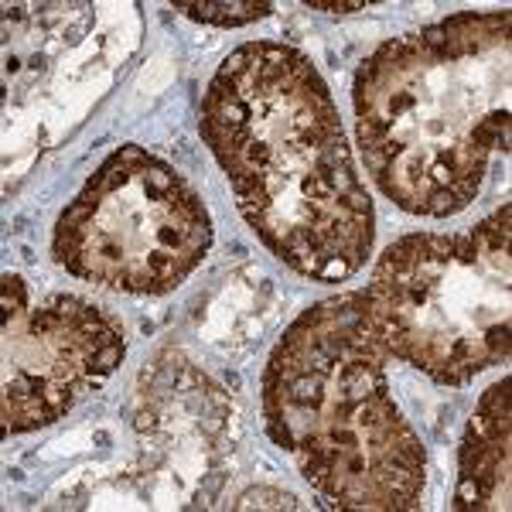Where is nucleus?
I'll return each instance as SVG.
<instances>
[{"instance_id":"f03ea898","label":"nucleus","mask_w":512,"mask_h":512,"mask_svg":"<svg viewBox=\"0 0 512 512\" xmlns=\"http://www.w3.org/2000/svg\"><path fill=\"white\" fill-rule=\"evenodd\" d=\"M512 14H454L390 38L355 72V137L396 209L448 219L509 151Z\"/></svg>"},{"instance_id":"39448f33","label":"nucleus","mask_w":512,"mask_h":512,"mask_svg":"<svg viewBox=\"0 0 512 512\" xmlns=\"http://www.w3.org/2000/svg\"><path fill=\"white\" fill-rule=\"evenodd\" d=\"M212 246L202 195L137 144L96 168L55 222L52 253L72 277L123 294H168Z\"/></svg>"},{"instance_id":"20e7f679","label":"nucleus","mask_w":512,"mask_h":512,"mask_svg":"<svg viewBox=\"0 0 512 512\" xmlns=\"http://www.w3.org/2000/svg\"><path fill=\"white\" fill-rule=\"evenodd\" d=\"M509 222L502 205L472 233H414L386 246L359 291L390 359L444 386L509 359Z\"/></svg>"},{"instance_id":"1a4fd4ad","label":"nucleus","mask_w":512,"mask_h":512,"mask_svg":"<svg viewBox=\"0 0 512 512\" xmlns=\"http://www.w3.org/2000/svg\"><path fill=\"white\" fill-rule=\"evenodd\" d=\"M308 11H325V14H355V11H366V4L362 0H355V4H325V0H308Z\"/></svg>"},{"instance_id":"f257e3e1","label":"nucleus","mask_w":512,"mask_h":512,"mask_svg":"<svg viewBox=\"0 0 512 512\" xmlns=\"http://www.w3.org/2000/svg\"><path fill=\"white\" fill-rule=\"evenodd\" d=\"M202 140L256 239L301 277L366 267L376 209L315 62L291 45L236 48L202 96Z\"/></svg>"},{"instance_id":"7ed1b4c3","label":"nucleus","mask_w":512,"mask_h":512,"mask_svg":"<svg viewBox=\"0 0 512 512\" xmlns=\"http://www.w3.org/2000/svg\"><path fill=\"white\" fill-rule=\"evenodd\" d=\"M386 359L362 291H345L301 311L263 369L270 437L342 509L420 506L427 454L396 407Z\"/></svg>"},{"instance_id":"423d86ee","label":"nucleus","mask_w":512,"mask_h":512,"mask_svg":"<svg viewBox=\"0 0 512 512\" xmlns=\"http://www.w3.org/2000/svg\"><path fill=\"white\" fill-rule=\"evenodd\" d=\"M123 349L120 321L103 308L72 294L31 304L28 284L4 274V431L28 434L62 420L110 379Z\"/></svg>"},{"instance_id":"6e6552de","label":"nucleus","mask_w":512,"mask_h":512,"mask_svg":"<svg viewBox=\"0 0 512 512\" xmlns=\"http://www.w3.org/2000/svg\"><path fill=\"white\" fill-rule=\"evenodd\" d=\"M175 11H181L192 21H202V24L239 28V24H253L260 18H270V14H274V4H256V0H246V4H192V0H178Z\"/></svg>"},{"instance_id":"0eeeda50","label":"nucleus","mask_w":512,"mask_h":512,"mask_svg":"<svg viewBox=\"0 0 512 512\" xmlns=\"http://www.w3.org/2000/svg\"><path fill=\"white\" fill-rule=\"evenodd\" d=\"M509 386V376L489 386L468 420L465 441L458 451V489H454L458 512H509L512 506Z\"/></svg>"}]
</instances>
